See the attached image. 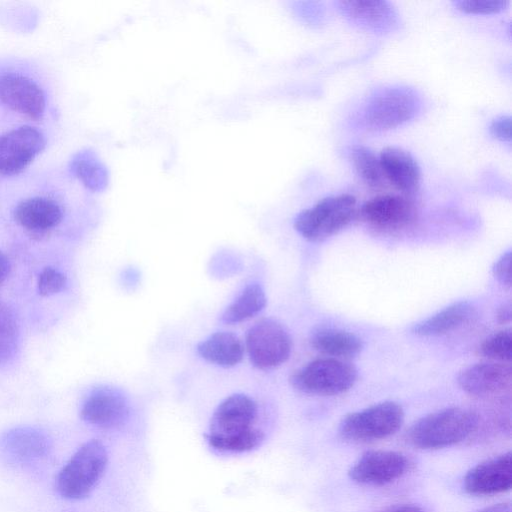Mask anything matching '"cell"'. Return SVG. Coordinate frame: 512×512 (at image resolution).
<instances>
[{"mask_svg": "<svg viewBox=\"0 0 512 512\" xmlns=\"http://www.w3.org/2000/svg\"><path fill=\"white\" fill-rule=\"evenodd\" d=\"M258 408L245 394L225 398L215 409L205 435L208 444L221 452L242 453L257 448L263 441V432L255 427Z\"/></svg>", "mask_w": 512, "mask_h": 512, "instance_id": "cell-1", "label": "cell"}, {"mask_svg": "<svg viewBox=\"0 0 512 512\" xmlns=\"http://www.w3.org/2000/svg\"><path fill=\"white\" fill-rule=\"evenodd\" d=\"M477 423V415L469 409L444 408L417 420L408 430L406 440L419 449L445 448L469 437Z\"/></svg>", "mask_w": 512, "mask_h": 512, "instance_id": "cell-2", "label": "cell"}, {"mask_svg": "<svg viewBox=\"0 0 512 512\" xmlns=\"http://www.w3.org/2000/svg\"><path fill=\"white\" fill-rule=\"evenodd\" d=\"M108 462L106 447L96 439L81 445L56 477V490L68 500L86 498L104 474Z\"/></svg>", "mask_w": 512, "mask_h": 512, "instance_id": "cell-3", "label": "cell"}, {"mask_svg": "<svg viewBox=\"0 0 512 512\" xmlns=\"http://www.w3.org/2000/svg\"><path fill=\"white\" fill-rule=\"evenodd\" d=\"M355 213L356 198L353 195L329 196L299 212L293 225L306 240L320 242L347 226Z\"/></svg>", "mask_w": 512, "mask_h": 512, "instance_id": "cell-4", "label": "cell"}, {"mask_svg": "<svg viewBox=\"0 0 512 512\" xmlns=\"http://www.w3.org/2000/svg\"><path fill=\"white\" fill-rule=\"evenodd\" d=\"M403 420L401 405L384 401L346 415L340 422L339 434L343 439L354 442L379 440L394 434Z\"/></svg>", "mask_w": 512, "mask_h": 512, "instance_id": "cell-5", "label": "cell"}, {"mask_svg": "<svg viewBox=\"0 0 512 512\" xmlns=\"http://www.w3.org/2000/svg\"><path fill=\"white\" fill-rule=\"evenodd\" d=\"M356 379L357 370L350 363L336 358H322L295 371L290 382L303 393L329 396L349 390Z\"/></svg>", "mask_w": 512, "mask_h": 512, "instance_id": "cell-6", "label": "cell"}, {"mask_svg": "<svg viewBox=\"0 0 512 512\" xmlns=\"http://www.w3.org/2000/svg\"><path fill=\"white\" fill-rule=\"evenodd\" d=\"M419 105L416 93L409 88H383L369 98L362 122L371 131L393 129L413 118Z\"/></svg>", "mask_w": 512, "mask_h": 512, "instance_id": "cell-7", "label": "cell"}, {"mask_svg": "<svg viewBox=\"0 0 512 512\" xmlns=\"http://www.w3.org/2000/svg\"><path fill=\"white\" fill-rule=\"evenodd\" d=\"M245 346L251 363L258 369L269 370L286 362L292 340L280 323L262 319L247 331Z\"/></svg>", "mask_w": 512, "mask_h": 512, "instance_id": "cell-8", "label": "cell"}, {"mask_svg": "<svg viewBox=\"0 0 512 512\" xmlns=\"http://www.w3.org/2000/svg\"><path fill=\"white\" fill-rule=\"evenodd\" d=\"M45 145L44 134L30 125H22L1 134L0 175L19 174L43 151Z\"/></svg>", "mask_w": 512, "mask_h": 512, "instance_id": "cell-9", "label": "cell"}, {"mask_svg": "<svg viewBox=\"0 0 512 512\" xmlns=\"http://www.w3.org/2000/svg\"><path fill=\"white\" fill-rule=\"evenodd\" d=\"M409 468V460L396 451L372 450L365 452L350 468V478L364 485L382 486L402 477Z\"/></svg>", "mask_w": 512, "mask_h": 512, "instance_id": "cell-10", "label": "cell"}, {"mask_svg": "<svg viewBox=\"0 0 512 512\" xmlns=\"http://www.w3.org/2000/svg\"><path fill=\"white\" fill-rule=\"evenodd\" d=\"M51 449L49 436L34 427H16L0 436V457L9 464L36 463L46 458Z\"/></svg>", "mask_w": 512, "mask_h": 512, "instance_id": "cell-11", "label": "cell"}, {"mask_svg": "<svg viewBox=\"0 0 512 512\" xmlns=\"http://www.w3.org/2000/svg\"><path fill=\"white\" fill-rule=\"evenodd\" d=\"M0 102L33 120H40L46 109L42 88L31 78L16 72L0 75Z\"/></svg>", "mask_w": 512, "mask_h": 512, "instance_id": "cell-12", "label": "cell"}, {"mask_svg": "<svg viewBox=\"0 0 512 512\" xmlns=\"http://www.w3.org/2000/svg\"><path fill=\"white\" fill-rule=\"evenodd\" d=\"M512 453L501 454L471 468L463 479L464 490L477 496L494 495L510 490Z\"/></svg>", "mask_w": 512, "mask_h": 512, "instance_id": "cell-13", "label": "cell"}, {"mask_svg": "<svg viewBox=\"0 0 512 512\" xmlns=\"http://www.w3.org/2000/svg\"><path fill=\"white\" fill-rule=\"evenodd\" d=\"M360 215L374 227L393 230L410 225L416 218V208L403 196L381 195L365 202Z\"/></svg>", "mask_w": 512, "mask_h": 512, "instance_id": "cell-14", "label": "cell"}, {"mask_svg": "<svg viewBox=\"0 0 512 512\" xmlns=\"http://www.w3.org/2000/svg\"><path fill=\"white\" fill-rule=\"evenodd\" d=\"M129 408L125 397L112 388H98L83 402L81 418L99 428H115L128 417Z\"/></svg>", "mask_w": 512, "mask_h": 512, "instance_id": "cell-15", "label": "cell"}, {"mask_svg": "<svg viewBox=\"0 0 512 512\" xmlns=\"http://www.w3.org/2000/svg\"><path fill=\"white\" fill-rule=\"evenodd\" d=\"M509 366L494 362L471 365L457 376L459 387L468 394L484 396L503 390L511 381Z\"/></svg>", "mask_w": 512, "mask_h": 512, "instance_id": "cell-16", "label": "cell"}, {"mask_svg": "<svg viewBox=\"0 0 512 512\" xmlns=\"http://www.w3.org/2000/svg\"><path fill=\"white\" fill-rule=\"evenodd\" d=\"M379 161L387 178L399 191L412 195L420 186V169L413 156L399 147H386Z\"/></svg>", "mask_w": 512, "mask_h": 512, "instance_id": "cell-17", "label": "cell"}, {"mask_svg": "<svg viewBox=\"0 0 512 512\" xmlns=\"http://www.w3.org/2000/svg\"><path fill=\"white\" fill-rule=\"evenodd\" d=\"M63 217L61 206L53 199L34 196L18 203L14 210L16 222L33 232H43L57 226Z\"/></svg>", "mask_w": 512, "mask_h": 512, "instance_id": "cell-18", "label": "cell"}, {"mask_svg": "<svg viewBox=\"0 0 512 512\" xmlns=\"http://www.w3.org/2000/svg\"><path fill=\"white\" fill-rule=\"evenodd\" d=\"M475 316L476 309L470 302L459 301L415 324L412 333L421 337L443 335L467 324Z\"/></svg>", "mask_w": 512, "mask_h": 512, "instance_id": "cell-19", "label": "cell"}, {"mask_svg": "<svg viewBox=\"0 0 512 512\" xmlns=\"http://www.w3.org/2000/svg\"><path fill=\"white\" fill-rule=\"evenodd\" d=\"M342 13L361 27L386 30L396 23V13L386 1H340Z\"/></svg>", "mask_w": 512, "mask_h": 512, "instance_id": "cell-20", "label": "cell"}, {"mask_svg": "<svg viewBox=\"0 0 512 512\" xmlns=\"http://www.w3.org/2000/svg\"><path fill=\"white\" fill-rule=\"evenodd\" d=\"M198 354L208 362L221 367H233L241 362L244 346L232 332L219 331L197 345Z\"/></svg>", "mask_w": 512, "mask_h": 512, "instance_id": "cell-21", "label": "cell"}, {"mask_svg": "<svg viewBox=\"0 0 512 512\" xmlns=\"http://www.w3.org/2000/svg\"><path fill=\"white\" fill-rule=\"evenodd\" d=\"M310 343L316 351L336 359L354 357L363 348V343L358 336L337 329H320L314 332Z\"/></svg>", "mask_w": 512, "mask_h": 512, "instance_id": "cell-22", "label": "cell"}, {"mask_svg": "<svg viewBox=\"0 0 512 512\" xmlns=\"http://www.w3.org/2000/svg\"><path fill=\"white\" fill-rule=\"evenodd\" d=\"M70 171L87 189L101 191L107 186V169L93 151L75 154L70 162Z\"/></svg>", "mask_w": 512, "mask_h": 512, "instance_id": "cell-23", "label": "cell"}, {"mask_svg": "<svg viewBox=\"0 0 512 512\" xmlns=\"http://www.w3.org/2000/svg\"><path fill=\"white\" fill-rule=\"evenodd\" d=\"M266 305V296L258 284H249L225 309L221 320L228 324L240 323L258 314Z\"/></svg>", "mask_w": 512, "mask_h": 512, "instance_id": "cell-24", "label": "cell"}, {"mask_svg": "<svg viewBox=\"0 0 512 512\" xmlns=\"http://www.w3.org/2000/svg\"><path fill=\"white\" fill-rule=\"evenodd\" d=\"M352 163L361 179L370 188L383 186L384 173L379 158L367 147L355 146L350 151Z\"/></svg>", "mask_w": 512, "mask_h": 512, "instance_id": "cell-25", "label": "cell"}, {"mask_svg": "<svg viewBox=\"0 0 512 512\" xmlns=\"http://www.w3.org/2000/svg\"><path fill=\"white\" fill-rule=\"evenodd\" d=\"M19 339L18 323L11 308L0 303V365L16 352Z\"/></svg>", "mask_w": 512, "mask_h": 512, "instance_id": "cell-26", "label": "cell"}, {"mask_svg": "<svg viewBox=\"0 0 512 512\" xmlns=\"http://www.w3.org/2000/svg\"><path fill=\"white\" fill-rule=\"evenodd\" d=\"M481 353L493 360L510 361L512 356L511 330L499 331L488 337L481 345Z\"/></svg>", "mask_w": 512, "mask_h": 512, "instance_id": "cell-27", "label": "cell"}, {"mask_svg": "<svg viewBox=\"0 0 512 512\" xmlns=\"http://www.w3.org/2000/svg\"><path fill=\"white\" fill-rule=\"evenodd\" d=\"M509 2L505 0H459L454 5L469 14H492L504 10Z\"/></svg>", "mask_w": 512, "mask_h": 512, "instance_id": "cell-28", "label": "cell"}, {"mask_svg": "<svg viewBox=\"0 0 512 512\" xmlns=\"http://www.w3.org/2000/svg\"><path fill=\"white\" fill-rule=\"evenodd\" d=\"M66 285L63 273L52 267L42 270L38 277V291L42 296H51L60 292Z\"/></svg>", "mask_w": 512, "mask_h": 512, "instance_id": "cell-29", "label": "cell"}, {"mask_svg": "<svg viewBox=\"0 0 512 512\" xmlns=\"http://www.w3.org/2000/svg\"><path fill=\"white\" fill-rule=\"evenodd\" d=\"M493 275L502 285H511V252L504 253L493 266Z\"/></svg>", "mask_w": 512, "mask_h": 512, "instance_id": "cell-30", "label": "cell"}, {"mask_svg": "<svg viewBox=\"0 0 512 512\" xmlns=\"http://www.w3.org/2000/svg\"><path fill=\"white\" fill-rule=\"evenodd\" d=\"M491 135L500 141L511 140V118L500 116L492 121L489 127Z\"/></svg>", "mask_w": 512, "mask_h": 512, "instance_id": "cell-31", "label": "cell"}, {"mask_svg": "<svg viewBox=\"0 0 512 512\" xmlns=\"http://www.w3.org/2000/svg\"><path fill=\"white\" fill-rule=\"evenodd\" d=\"M511 305L504 304L497 310L496 317L500 323H508L511 320Z\"/></svg>", "mask_w": 512, "mask_h": 512, "instance_id": "cell-32", "label": "cell"}, {"mask_svg": "<svg viewBox=\"0 0 512 512\" xmlns=\"http://www.w3.org/2000/svg\"><path fill=\"white\" fill-rule=\"evenodd\" d=\"M476 512H512L510 503H498L483 509H480Z\"/></svg>", "mask_w": 512, "mask_h": 512, "instance_id": "cell-33", "label": "cell"}, {"mask_svg": "<svg viewBox=\"0 0 512 512\" xmlns=\"http://www.w3.org/2000/svg\"><path fill=\"white\" fill-rule=\"evenodd\" d=\"M381 512H424V511L414 505H397V506H393L388 509H385Z\"/></svg>", "mask_w": 512, "mask_h": 512, "instance_id": "cell-34", "label": "cell"}, {"mask_svg": "<svg viewBox=\"0 0 512 512\" xmlns=\"http://www.w3.org/2000/svg\"><path fill=\"white\" fill-rule=\"evenodd\" d=\"M9 272V261L7 257L0 252V283L6 278Z\"/></svg>", "mask_w": 512, "mask_h": 512, "instance_id": "cell-35", "label": "cell"}]
</instances>
